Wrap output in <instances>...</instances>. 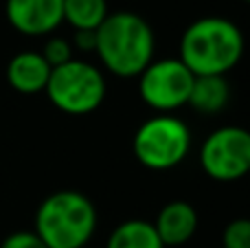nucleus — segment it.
<instances>
[{
  "instance_id": "nucleus-1",
  "label": "nucleus",
  "mask_w": 250,
  "mask_h": 248,
  "mask_svg": "<svg viewBox=\"0 0 250 248\" xmlns=\"http://www.w3.org/2000/svg\"><path fill=\"white\" fill-rule=\"evenodd\" d=\"M244 55V35L235 22L208 16L191 22L180 42L178 60L195 75L224 77Z\"/></svg>"
},
{
  "instance_id": "nucleus-2",
  "label": "nucleus",
  "mask_w": 250,
  "mask_h": 248,
  "mask_svg": "<svg viewBox=\"0 0 250 248\" xmlns=\"http://www.w3.org/2000/svg\"><path fill=\"white\" fill-rule=\"evenodd\" d=\"M95 51L110 73L138 77L154 57V31L138 13H108L97 29Z\"/></svg>"
},
{
  "instance_id": "nucleus-3",
  "label": "nucleus",
  "mask_w": 250,
  "mask_h": 248,
  "mask_svg": "<svg viewBox=\"0 0 250 248\" xmlns=\"http://www.w3.org/2000/svg\"><path fill=\"white\" fill-rule=\"evenodd\" d=\"M97 228V211L79 191H55L35 213V233L48 248H83Z\"/></svg>"
},
{
  "instance_id": "nucleus-4",
  "label": "nucleus",
  "mask_w": 250,
  "mask_h": 248,
  "mask_svg": "<svg viewBox=\"0 0 250 248\" xmlns=\"http://www.w3.org/2000/svg\"><path fill=\"white\" fill-rule=\"evenodd\" d=\"M51 103L66 114H90L104 103L105 79L92 64L70 60L51 70L46 90Z\"/></svg>"
},
{
  "instance_id": "nucleus-5",
  "label": "nucleus",
  "mask_w": 250,
  "mask_h": 248,
  "mask_svg": "<svg viewBox=\"0 0 250 248\" xmlns=\"http://www.w3.org/2000/svg\"><path fill=\"white\" fill-rule=\"evenodd\" d=\"M132 147L141 165L154 171H165L185 161L191 147V132L180 119L158 114L143 121L134 134Z\"/></svg>"
},
{
  "instance_id": "nucleus-6",
  "label": "nucleus",
  "mask_w": 250,
  "mask_h": 248,
  "mask_svg": "<svg viewBox=\"0 0 250 248\" xmlns=\"http://www.w3.org/2000/svg\"><path fill=\"white\" fill-rule=\"evenodd\" d=\"M138 77L141 99L160 114H169L171 110L189 103L195 75L180 60L151 62Z\"/></svg>"
},
{
  "instance_id": "nucleus-7",
  "label": "nucleus",
  "mask_w": 250,
  "mask_h": 248,
  "mask_svg": "<svg viewBox=\"0 0 250 248\" xmlns=\"http://www.w3.org/2000/svg\"><path fill=\"white\" fill-rule=\"evenodd\" d=\"M200 163L207 176L220 183H233L250 171V132L244 127H220L202 145Z\"/></svg>"
},
{
  "instance_id": "nucleus-8",
  "label": "nucleus",
  "mask_w": 250,
  "mask_h": 248,
  "mask_svg": "<svg viewBox=\"0 0 250 248\" xmlns=\"http://www.w3.org/2000/svg\"><path fill=\"white\" fill-rule=\"evenodd\" d=\"M7 20L24 35L53 33L64 22V0H7Z\"/></svg>"
},
{
  "instance_id": "nucleus-9",
  "label": "nucleus",
  "mask_w": 250,
  "mask_h": 248,
  "mask_svg": "<svg viewBox=\"0 0 250 248\" xmlns=\"http://www.w3.org/2000/svg\"><path fill=\"white\" fill-rule=\"evenodd\" d=\"M51 66L42 57V53L22 51L11 57L7 66V82L13 90L22 95H38L46 90L48 77H51Z\"/></svg>"
},
{
  "instance_id": "nucleus-10",
  "label": "nucleus",
  "mask_w": 250,
  "mask_h": 248,
  "mask_svg": "<svg viewBox=\"0 0 250 248\" xmlns=\"http://www.w3.org/2000/svg\"><path fill=\"white\" fill-rule=\"evenodd\" d=\"M154 228L163 246H180L193 237L195 228H198V213L189 202H169L160 209Z\"/></svg>"
},
{
  "instance_id": "nucleus-11",
  "label": "nucleus",
  "mask_w": 250,
  "mask_h": 248,
  "mask_svg": "<svg viewBox=\"0 0 250 248\" xmlns=\"http://www.w3.org/2000/svg\"><path fill=\"white\" fill-rule=\"evenodd\" d=\"M230 99L229 83L220 75H207V77H195L193 88L189 95V105L202 114H215L226 108Z\"/></svg>"
},
{
  "instance_id": "nucleus-12",
  "label": "nucleus",
  "mask_w": 250,
  "mask_h": 248,
  "mask_svg": "<svg viewBox=\"0 0 250 248\" xmlns=\"http://www.w3.org/2000/svg\"><path fill=\"white\" fill-rule=\"evenodd\" d=\"M105 248H165L154 224L145 220H127L112 231Z\"/></svg>"
},
{
  "instance_id": "nucleus-13",
  "label": "nucleus",
  "mask_w": 250,
  "mask_h": 248,
  "mask_svg": "<svg viewBox=\"0 0 250 248\" xmlns=\"http://www.w3.org/2000/svg\"><path fill=\"white\" fill-rule=\"evenodd\" d=\"M105 18V0H64V20L75 31H97Z\"/></svg>"
},
{
  "instance_id": "nucleus-14",
  "label": "nucleus",
  "mask_w": 250,
  "mask_h": 248,
  "mask_svg": "<svg viewBox=\"0 0 250 248\" xmlns=\"http://www.w3.org/2000/svg\"><path fill=\"white\" fill-rule=\"evenodd\" d=\"M222 248H250V220L237 218L224 228Z\"/></svg>"
},
{
  "instance_id": "nucleus-15",
  "label": "nucleus",
  "mask_w": 250,
  "mask_h": 248,
  "mask_svg": "<svg viewBox=\"0 0 250 248\" xmlns=\"http://www.w3.org/2000/svg\"><path fill=\"white\" fill-rule=\"evenodd\" d=\"M42 57L46 60V64L51 66V68H57V66L73 60V48H70V44L66 42L64 38H51L44 44Z\"/></svg>"
},
{
  "instance_id": "nucleus-16",
  "label": "nucleus",
  "mask_w": 250,
  "mask_h": 248,
  "mask_svg": "<svg viewBox=\"0 0 250 248\" xmlns=\"http://www.w3.org/2000/svg\"><path fill=\"white\" fill-rule=\"evenodd\" d=\"M0 248H48V246L40 240V235L35 231H18L11 233L9 237H4Z\"/></svg>"
},
{
  "instance_id": "nucleus-17",
  "label": "nucleus",
  "mask_w": 250,
  "mask_h": 248,
  "mask_svg": "<svg viewBox=\"0 0 250 248\" xmlns=\"http://www.w3.org/2000/svg\"><path fill=\"white\" fill-rule=\"evenodd\" d=\"M75 44H77L82 51H95L97 31H77V33H75Z\"/></svg>"
},
{
  "instance_id": "nucleus-18",
  "label": "nucleus",
  "mask_w": 250,
  "mask_h": 248,
  "mask_svg": "<svg viewBox=\"0 0 250 248\" xmlns=\"http://www.w3.org/2000/svg\"><path fill=\"white\" fill-rule=\"evenodd\" d=\"M246 2H250V0H246Z\"/></svg>"
},
{
  "instance_id": "nucleus-19",
  "label": "nucleus",
  "mask_w": 250,
  "mask_h": 248,
  "mask_svg": "<svg viewBox=\"0 0 250 248\" xmlns=\"http://www.w3.org/2000/svg\"><path fill=\"white\" fill-rule=\"evenodd\" d=\"M248 174H250V171H248Z\"/></svg>"
},
{
  "instance_id": "nucleus-20",
  "label": "nucleus",
  "mask_w": 250,
  "mask_h": 248,
  "mask_svg": "<svg viewBox=\"0 0 250 248\" xmlns=\"http://www.w3.org/2000/svg\"><path fill=\"white\" fill-rule=\"evenodd\" d=\"M83 248H86V246H83Z\"/></svg>"
}]
</instances>
